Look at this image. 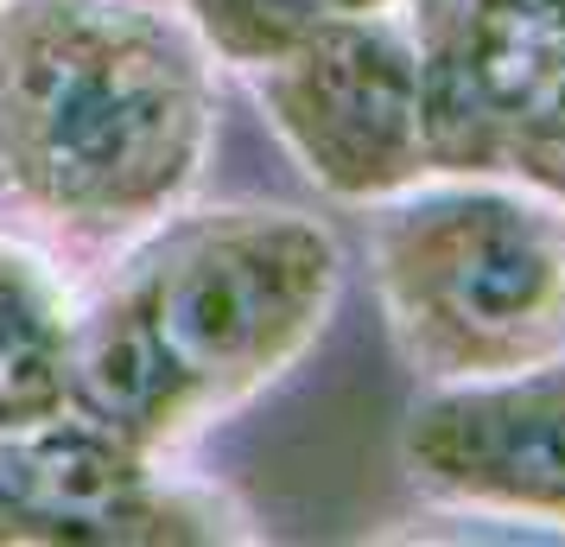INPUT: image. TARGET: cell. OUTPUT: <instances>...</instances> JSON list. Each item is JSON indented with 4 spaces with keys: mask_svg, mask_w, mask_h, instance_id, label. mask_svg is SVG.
<instances>
[{
    "mask_svg": "<svg viewBox=\"0 0 565 547\" xmlns=\"http://www.w3.org/2000/svg\"><path fill=\"white\" fill-rule=\"evenodd\" d=\"M433 172L534 185L565 204V0H413Z\"/></svg>",
    "mask_w": 565,
    "mask_h": 547,
    "instance_id": "5",
    "label": "cell"
},
{
    "mask_svg": "<svg viewBox=\"0 0 565 547\" xmlns=\"http://www.w3.org/2000/svg\"><path fill=\"white\" fill-rule=\"evenodd\" d=\"M255 541L248 509L179 459H147L77 414L0 427V547Z\"/></svg>",
    "mask_w": 565,
    "mask_h": 547,
    "instance_id": "6",
    "label": "cell"
},
{
    "mask_svg": "<svg viewBox=\"0 0 565 547\" xmlns=\"http://www.w3.org/2000/svg\"><path fill=\"white\" fill-rule=\"evenodd\" d=\"M83 287L39 235L0 230V427L71 414Z\"/></svg>",
    "mask_w": 565,
    "mask_h": 547,
    "instance_id": "9",
    "label": "cell"
},
{
    "mask_svg": "<svg viewBox=\"0 0 565 547\" xmlns=\"http://www.w3.org/2000/svg\"><path fill=\"white\" fill-rule=\"evenodd\" d=\"M242 77L286 159L331 204L375 210L433 179L426 64L407 7L331 20L299 52Z\"/></svg>",
    "mask_w": 565,
    "mask_h": 547,
    "instance_id": "4",
    "label": "cell"
},
{
    "mask_svg": "<svg viewBox=\"0 0 565 547\" xmlns=\"http://www.w3.org/2000/svg\"><path fill=\"white\" fill-rule=\"evenodd\" d=\"M382 7H413V0H382Z\"/></svg>",
    "mask_w": 565,
    "mask_h": 547,
    "instance_id": "11",
    "label": "cell"
},
{
    "mask_svg": "<svg viewBox=\"0 0 565 547\" xmlns=\"http://www.w3.org/2000/svg\"><path fill=\"white\" fill-rule=\"evenodd\" d=\"M191 32L204 39V52L230 71H255L274 57L299 52L311 32L350 13H394L382 0H172Z\"/></svg>",
    "mask_w": 565,
    "mask_h": 547,
    "instance_id": "10",
    "label": "cell"
},
{
    "mask_svg": "<svg viewBox=\"0 0 565 547\" xmlns=\"http://www.w3.org/2000/svg\"><path fill=\"white\" fill-rule=\"evenodd\" d=\"M369 217L375 306L419 389L565 357L559 198L483 172H433Z\"/></svg>",
    "mask_w": 565,
    "mask_h": 547,
    "instance_id": "2",
    "label": "cell"
},
{
    "mask_svg": "<svg viewBox=\"0 0 565 547\" xmlns=\"http://www.w3.org/2000/svg\"><path fill=\"white\" fill-rule=\"evenodd\" d=\"M401 471L438 509L565 535V357L419 389L401 427Z\"/></svg>",
    "mask_w": 565,
    "mask_h": 547,
    "instance_id": "7",
    "label": "cell"
},
{
    "mask_svg": "<svg viewBox=\"0 0 565 547\" xmlns=\"http://www.w3.org/2000/svg\"><path fill=\"white\" fill-rule=\"evenodd\" d=\"M103 281L147 313L179 364L235 414L331 332L343 249L292 204H184L115 249Z\"/></svg>",
    "mask_w": 565,
    "mask_h": 547,
    "instance_id": "3",
    "label": "cell"
},
{
    "mask_svg": "<svg viewBox=\"0 0 565 547\" xmlns=\"http://www.w3.org/2000/svg\"><path fill=\"white\" fill-rule=\"evenodd\" d=\"M71 414L147 459H184V445L230 420L223 401L179 364V350L147 325V313L108 281H96L77 306Z\"/></svg>",
    "mask_w": 565,
    "mask_h": 547,
    "instance_id": "8",
    "label": "cell"
},
{
    "mask_svg": "<svg viewBox=\"0 0 565 547\" xmlns=\"http://www.w3.org/2000/svg\"><path fill=\"white\" fill-rule=\"evenodd\" d=\"M216 154V57L172 0H0V198L128 249Z\"/></svg>",
    "mask_w": 565,
    "mask_h": 547,
    "instance_id": "1",
    "label": "cell"
}]
</instances>
